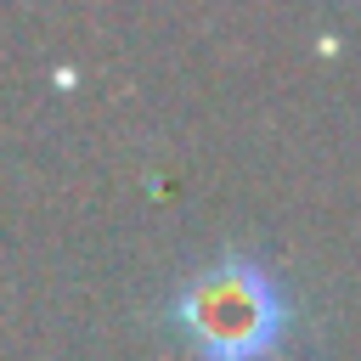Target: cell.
<instances>
[{
	"instance_id": "obj_1",
	"label": "cell",
	"mask_w": 361,
	"mask_h": 361,
	"mask_svg": "<svg viewBox=\"0 0 361 361\" xmlns=\"http://www.w3.org/2000/svg\"><path fill=\"white\" fill-rule=\"evenodd\" d=\"M175 327L203 361H259L288 327V293L259 259L226 254L180 282Z\"/></svg>"
}]
</instances>
